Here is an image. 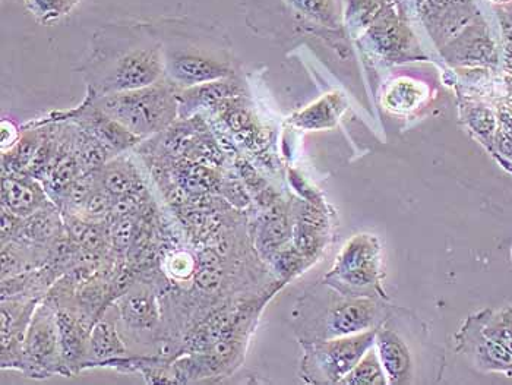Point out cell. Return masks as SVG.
Masks as SVG:
<instances>
[{
  "label": "cell",
  "mask_w": 512,
  "mask_h": 385,
  "mask_svg": "<svg viewBox=\"0 0 512 385\" xmlns=\"http://www.w3.org/2000/svg\"><path fill=\"white\" fill-rule=\"evenodd\" d=\"M97 107L138 138L163 131L173 122L178 97L169 85L156 84L134 91L107 94Z\"/></svg>",
  "instance_id": "cell-1"
},
{
  "label": "cell",
  "mask_w": 512,
  "mask_h": 385,
  "mask_svg": "<svg viewBox=\"0 0 512 385\" xmlns=\"http://www.w3.org/2000/svg\"><path fill=\"white\" fill-rule=\"evenodd\" d=\"M376 330L305 343L302 377L308 383L340 384L375 346Z\"/></svg>",
  "instance_id": "cell-2"
},
{
  "label": "cell",
  "mask_w": 512,
  "mask_h": 385,
  "mask_svg": "<svg viewBox=\"0 0 512 385\" xmlns=\"http://www.w3.org/2000/svg\"><path fill=\"white\" fill-rule=\"evenodd\" d=\"M379 271H381V246L372 235H357L350 239L338 254L328 284L344 296H365L371 298L379 292Z\"/></svg>",
  "instance_id": "cell-3"
},
{
  "label": "cell",
  "mask_w": 512,
  "mask_h": 385,
  "mask_svg": "<svg viewBox=\"0 0 512 385\" xmlns=\"http://www.w3.org/2000/svg\"><path fill=\"white\" fill-rule=\"evenodd\" d=\"M20 369L30 378L69 375L63 362L58 311L50 305L37 306L22 345Z\"/></svg>",
  "instance_id": "cell-4"
},
{
  "label": "cell",
  "mask_w": 512,
  "mask_h": 385,
  "mask_svg": "<svg viewBox=\"0 0 512 385\" xmlns=\"http://www.w3.org/2000/svg\"><path fill=\"white\" fill-rule=\"evenodd\" d=\"M457 350L472 362L477 371L507 375L512 378V355L507 347L493 340L483 330L480 314L472 315L458 331Z\"/></svg>",
  "instance_id": "cell-5"
},
{
  "label": "cell",
  "mask_w": 512,
  "mask_h": 385,
  "mask_svg": "<svg viewBox=\"0 0 512 385\" xmlns=\"http://www.w3.org/2000/svg\"><path fill=\"white\" fill-rule=\"evenodd\" d=\"M163 61L157 49H139L120 58L113 71L100 84L107 94L134 91L160 81Z\"/></svg>",
  "instance_id": "cell-6"
},
{
  "label": "cell",
  "mask_w": 512,
  "mask_h": 385,
  "mask_svg": "<svg viewBox=\"0 0 512 385\" xmlns=\"http://www.w3.org/2000/svg\"><path fill=\"white\" fill-rule=\"evenodd\" d=\"M379 317L381 309L374 299L347 296V299L328 309L325 315L324 340L375 330Z\"/></svg>",
  "instance_id": "cell-7"
},
{
  "label": "cell",
  "mask_w": 512,
  "mask_h": 385,
  "mask_svg": "<svg viewBox=\"0 0 512 385\" xmlns=\"http://www.w3.org/2000/svg\"><path fill=\"white\" fill-rule=\"evenodd\" d=\"M375 350L390 384H406L412 378L409 347L393 330H376Z\"/></svg>",
  "instance_id": "cell-8"
},
{
  "label": "cell",
  "mask_w": 512,
  "mask_h": 385,
  "mask_svg": "<svg viewBox=\"0 0 512 385\" xmlns=\"http://www.w3.org/2000/svg\"><path fill=\"white\" fill-rule=\"evenodd\" d=\"M169 71L173 80L188 88L223 80L230 75L229 69L223 63L211 61L204 56L191 55V53H179L173 56L169 63Z\"/></svg>",
  "instance_id": "cell-9"
},
{
  "label": "cell",
  "mask_w": 512,
  "mask_h": 385,
  "mask_svg": "<svg viewBox=\"0 0 512 385\" xmlns=\"http://www.w3.org/2000/svg\"><path fill=\"white\" fill-rule=\"evenodd\" d=\"M3 208L20 219L34 216L46 205L44 189L33 179L3 178Z\"/></svg>",
  "instance_id": "cell-10"
},
{
  "label": "cell",
  "mask_w": 512,
  "mask_h": 385,
  "mask_svg": "<svg viewBox=\"0 0 512 385\" xmlns=\"http://www.w3.org/2000/svg\"><path fill=\"white\" fill-rule=\"evenodd\" d=\"M58 325L63 362H65L66 371L71 374L74 366L84 365L90 334H87V327L77 315L66 309L58 311Z\"/></svg>",
  "instance_id": "cell-11"
},
{
  "label": "cell",
  "mask_w": 512,
  "mask_h": 385,
  "mask_svg": "<svg viewBox=\"0 0 512 385\" xmlns=\"http://www.w3.org/2000/svg\"><path fill=\"white\" fill-rule=\"evenodd\" d=\"M126 347L120 340L115 325L109 321H99L90 331L88 339L87 356L90 361L85 365H106L107 362L115 361L125 356Z\"/></svg>",
  "instance_id": "cell-12"
},
{
  "label": "cell",
  "mask_w": 512,
  "mask_h": 385,
  "mask_svg": "<svg viewBox=\"0 0 512 385\" xmlns=\"http://www.w3.org/2000/svg\"><path fill=\"white\" fill-rule=\"evenodd\" d=\"M85 129H87L85 132L97 138L110 153L126 150L139 140L137 135L123 128L120 123L113 121L106 113L101 112L99 107L94 110L93 115L88 116Z\"/></svg>",
  "instance_id": "cell-13"
},
{
  "label": "cell",
  "mask_w": 512,
  "mask_h": 385,
  "mask_svg": "<svg viewBox=\"0 0 512 385\" xmlns=\"http://www.w3.org/2000/svg\"><path fill=\"white\" fill-rule=\"evenodd\" d=\"M120 314L131 327L148 330L158 321V308L153 293L147 289H134L120 301Z\"/></svg>",
  "instance_id": "cell-14"
},
{
  "label": "cell",
  "mask_w": 512,
  "mask_h": 385,
  "mask_svg": "<svg viewBox=\"0 0 512 385\" xmlns=\"http://www.w3.org/2000/svg\"><path fill=\"white\" fill-rule=\"evenodd\" d=\"M233 94V87L226 82H207L183 91L178 100L188 107H211Z\"/></svg>",
  "instance_id": "cell-15"
},
{
  "label": "cell",
  "mask_w": 512,
  "mask_h": 385,
  "mask_svg": "<svg viewBox=\"0 0 512 385\" xmlns=\"http://www.w3.org/2000/svg\"><path fill=\"white\" fill-rule=\"evenodd\" d=\"M340 384L350 385H385L388 384L387 375L379 362L378 353L372 347L359 364L349 372Z\"/></svg>",
  "instance_id": "cell-16"
},
{
  "label": "cell",
  "mask_w": 512,
  "mask_h": 385,
  "mask_svg": "<svg viewBox=\"0 0 512 385\" xmlns=\"http://www.w3.org/2000/svg\"><path fill=\"white\" fill-rule=\"evenodd\" d=\"M479 314L485 333L507 347L512 355V308H505L498 312L486 309Z\"/></svg>",
  "instance_id": "cell-17"
},
{
  "label": "cell",
  "mask_w": 512,
  "mask_h": 385,
  "mask_svg": "<svg viewBox=\"0 0 512 385\" xmlns=\"http://www.w3.org/2000/svg\"><path fill=\"white\" fill-rule=\"evenodd\" d=\"M103 188L110 195L125 197L134 194L138 188V178L131 169L122 167H109L103 175Z\"/></svg>",
  "instance_id": "cell-18"
},
{
  "label": "cell",
  "mask_w": 512,
  "mask_h": 385,
  "mask_svg": "<svg viewBox=\"0 0 512 385\" xmlns=\"http://www.w3.org/2000/svg\"><path fill=\"white\" fill-rule=\"evenodd\" d=\"M388 106L397 112L412 110L422 102V88L417 87L414 82H395L393 88L388 91Z\"/></svg>",
  "instance_id": "cell-19"
},
{
  "label": "cell",
  "mask_w": 512,
  "mask_h": 385,
  "mask_svg": "<svg viewBox=\"0 0 512 385\" xmlns=\"http://www.w3.org/2000/svg\"><path fill=\"white\" fill-rule=\"evenodd\" d=\"M110 151L93 135L84 132L81 142H79L78 163L79 166L88 167V169H96L103 166L106 162Z\"/></svg>",
  "instance_id": "cell-20"
},
{
  "label": "cell",
  "mask_w": 512,
  "mask_h": 385,
  "mask_svg": "<svg viewBox=\"0 0 512 385\" xmlns=\"http://www.w3.org/2000/svg\"><path fill=\"white\" fill-rule=\"evenodd\" d=\"M81 207L88 219L97 220L109 213L110 208H112V204H110V198L109 195H107V192H101L94 189V191L88 195L87 200L84 201V204H82Z\"/></svg>",
  "instance_id": "cell-21"
},
{
  "label": "cell",
  "mask_w": 512,
  "mask_h": 385,
  "mask_svg": "<svg viewBox=\"0 0 512 385\" xmlns=\"http://www.w3.org/2000/svg\"><path fill=\"white\" fill-rule=\"evenodd\" d=\"M134 236V226L131 220L126 217H119L115 227H113V245L116 246L118 251H125L128 248L129 242L132 241Z\"/></svg>",
  "instance_id": "cell-22"
},
{
  "label": "cell",
  "mask_w": 512,
  "mask_h": 385,
  "mask_svg": "<svg viewBox=\"0 0 512 385\" xmlns=\"http://www.w3.org/2000/svg\"><path fill=\"white\" fill-rule=\"evenodd\" d=\"M195 261L191 255L188 254H176L173 255L172 261H170V271L175 274L176 277H188L189 274L194 273Z\"/></svg>",
  "instance_id": "cell-23"
},
{
  "label": "cell",
  "mask_w": 512,
  "mask_h": 385,
  "mask_svg": "<svg viewBox=\"0 0 512 385\" xmlns=\"http://www.w3.org/2000/svg\"><path fill=\"white\" fill-rule=\"evenodd\" d=\"M198 286L205 290L216 289L218 283H220V273L216 267H204L199 270L197 276H195Z\"/></svg>",
  "instance_id": "cell-24"
}]
</instances>
